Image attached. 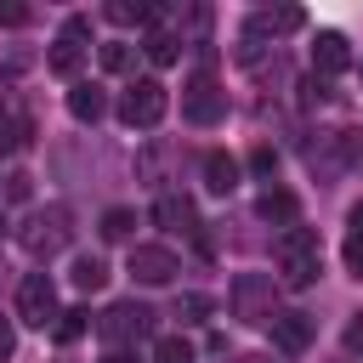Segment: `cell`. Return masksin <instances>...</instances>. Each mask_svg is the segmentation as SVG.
Wrapping results in <instances>:
<instances>
[{"label":"cell","mask_w":363,"mask_h":363,"mask_svg":"<svg viewBox=\"0 0 363 363\" xmlns=\"http://www.w3.org/2000/svg\"><path fill=\"white\" fill-rule=\"evenodd\" d=\"M318 272H323V244H318V233L312 227H284V238H278V278L289 284V289H306V284H318Z\"/></svg>","instance_id":"6da1fadb"},{"label":"cell","mask_w":363,"mask_h":363,"mask_svg":"<svg viewBox=\"0 0 363 363\" xmlns=\"http://www.w3.org/2000/svg\"><path fill=\"white\" fill-rule=\"evenodd\" d=\"M233 318H238V323H272V318H278L272 272H238V278H233Z\"/></svg>","instance_id":"7a4b0ae2"},{"label":"cell","mask_w":363,"mask_h":363,"mask_svg":"<svg viewBox=\"0 0 363 363\" xmlns=\"http://www.w3.org/2000/svg\"><path fill=\"white\" fill-rule=\"evenodd\" d=\"M164 108H170V91H164L159 79H136V85L119 96V119H125L130 130H153V125L164 119Z\"/></svg>","instance_id":"3957f363"},{"label":"cell","mask_w":363,"mask_h":363,"mask_svg":"<svg viewBox=\"0 0 363 363\" xmlns=\"http://www.w3.org/2000/svg\"><path fill=\"white\" fill-rule=\"evenodd\" d=\"M57 284L45 278V272H28L23 284H17V318L23 323H34V329H45V323H57Z\"/></svg>","instance_id":"277c9868"},{"label":"cell","mask_w":363,"mask_h":363,"mask_svg":"<svg viewBox=\"0 0 363 363\" xmlns=\"http://www.w3.org/2000/svg\"><path fill=\"white\" fill-rule=\"evenodd\" d=\"M221 113H227V91H221L210 74L187 79V91H182V119H187V125H216Z\"/></svg>","instance_id":"5b68a950"},{"label":"cell","mask_w":363,"mask_h":363,"mask_svg":"<svg viewBox=\"0 0 363 363\" xmlns=\"http://www.w3.org/2000/svg\"><path fill=\"white\" fill-rule=\"evenodd\" d=\"M147 329H153V306H142V301H113L102 312V340L108 346H125V340H136Z\"/></svg>","instance_id":"8992f818"},{"label":"cell","mask_w":363,"mask_h":363,"mask_svg":"<svg viewBox=\"0 0 363 363\" xmlns=\"http://www.w3.org/2000/svg\"><path fill=\"white\" fill-rule=\"evenodd\" d=\"M85 34H91V17H68L62 34H57V45H51V57H45V68L62 74V79H74L79 62H85Z\"/></svg>","instance_id":"52a82bcc"},{"label":"cell","mask_w":363,"mask_h":363,"mask_svg":"<svg viewBox=\"0 0 363 363\" xmlns=\"http://www.w3.org/2000/svg\"><path fill=\"white\" fill-rule=\"evenodd\" d=\"M176 272H182L176 250H164V244H136L130 250V278L136 284H170Z\"/></svg>","instance_id":"ba28073f"},{"label":"cell","mask_w":363,"mask_h":363,"mask_svg":"<svg viewBox=\"0 0 363 363\" xmlns=\"http://www.w3.org/2000/svg\"><path fill=\"white\" fill-rule=\"evenodd\" d=\"M267 329H272V346H278L284 357H301V352L312 346V329H318V318H312V312H295V306H289V312H278V318H272Z\"/></svg>","instance_id":"9c48e42d"},{"label":"cell","mask_w":363,"mask_h":363,"mask_svg":"<svg viewBox=\"0 0 363 363\" xmlns=\"http://www.w3.org/2000/svg\"><path fill=\"white\" fill-rule=\"evenodd\" d=\"M306 23V11L301 6H278V11H255L250 23H244V45H261L267 34H295Z\"/></svg>","instance_id":"30bf717a"},{"label":"cell","mask_w":363,"mask_h":363,"mask_svg":"<svg viewBox=\"0 0 363 363\" xmlns=\"http://www.w3.org/2000/svg\"><path fill=\"white\" fill-rule=\"evenodd\" d=\"M23 244H28L34 255H57V250L68 244V216H62V210L34 216V221H28V233H23Z\"/></svg>","instance_id":"8fae6325"},{"label":"cell","mask_w":363,"mask_h":363,"mask_svg":"<svg viewBox=\"0 0 363 363\" xmlns=\"http://www.w3.org/2000/svg\"><path fill=\"white\" fill-rule=\"evenodd\" d=\"M352 68V45H346V34H335V28H323L318 40H312V74H346Z\"/></svg>","instance_id":"7c38bea8"},{"label":"cell","mask_w":363,"mask_h":363,"mask_svg":"<svg viewBox=\"0 0 363 363\" xmlns=\"http://www.w3.org/2000/svg\"><path fill=\"white\" fill-rule=\"evenodd\" d=\"M153 221H159L164 233H193V238H199V210H193V199H182V193H159V199H153Z\"/></svg>","instance_id":"4fadbf2b"},{"label":"cell","mask_w":363,"mask_h":363,"mask_svg":"<svg viewBox=\"0 0 363 363\" xmlns=\"http://www.w3.org/2000/svg\"><path fill=\"white\" fill-rule=\"evenodd\" d=\"M28 136H34V119H28L23 108H6V102H0V153H23Z\"/></svg>","instance_id":"5bb4252c"},{"label":"cell","mask_w":363,"mask_h":363,"mask_svg":"<svg viewBox=\"0 0 363 363\" xmlns=\"http://www.w3.org/2000/svg\"><path fill=\"white\" fill-rule=\"evenodd\" d=\"M255 210H261V221H272V227H295V221H301V204H295V193H284V187H267Z\"/></svg>","instance_id":"9a60e30c"},{"label":"cell","mask_w":363,"mask_h":363,"mask_svg":"<svg viewBox=\"0 0 363 363\" xmlns=\"http://www.w3.org/2000/svg\"><path fill=\"white\" fill-rule=\"evenodd\" d=\"M68 113H74L79 125H96V119L108 113V96H102L96 85H85V79H79V85L68 91Z\"/></svg>","instance_id":"2e32d148"},{"label":"cell","mask_w":363,"mask_h":363,"mask_svg":"<svg viewBox=\"0 0 363 363\" xmlns=\"http://www.w3.org/2000/svg\"><path fill=\"white\" fill-rule=\"evenodd\" d=\"M204 187L210 193H233L238 187V159L233 153H204Z\"/></svg>","instance_id":"e0dca14e"},{"label":"cell","mask_w":363,"mask_h":363,"mask_svg":"<svg viewBox=\"0 0 363 363\" xmlns=\"http://www.w3.org/2000/svg\"><path fill=\"white\" fill-rule=\"evenodd\" d=\"M340 255H346V272L363 278V199L346 210V250H340Z\"/></svg>","instance_id":"ac0fdd59"},{"label":"cell","mask_w":363,"mask_h":363,"mask_svg":"<svg viewBox=\"0 0 363 363\" xmlns=\"http://www.w3.org/2000/svg\"><path fill=\"white\" fill-rule=\"evenodd\" d=\"M142 51H147V62H153V68H170V62L182 57V40H176V34H164V28H153V34L142 40Z\"/></svg>","instance_id":"d6986e66"},{"label":"cell","mask_w":363,"mask_h":363,"mask_svg":"<svg viewBox=\"0 0 363 363\" xmlns=\"http://www.w3.org/2000/svg\"><path fill=\"white\" fill-rule=\"evenodd\" d=\"M130 233H136V210H125V204L102 210V238H108V244H119V238H130Z\"/></svg>","instance_id":"ffe728a7"},{"label":"cell","mask_w":363,"mask_h":363,"mask_svg":"<svg viewBox=\"0 0 363 363\" xmlns=\"http://www.w3.org/2000/svg\"><path fill=\"white\" fill-rule=\"evenodd\" d=\"M335 153L340 170H363V130H335Z\"/></svg>","instance_id":"44dd1931"},{"label":"cell","mask_w":363,"mask_h":363,"mask_svg":"<svg viewBox=\"0 0 363 363\" xmlns=\"http://www.w3.org/2000/svg\"><path fill=\"white\" fill-rule=\"evenodd\" d=\"M74 284H79V289H102V284H108V267H102L96 255H74Z\"/></svg>","instance_id":"7402d4cb"},{"label":"cell","mask_w":363,"mask_h":363,"mask_svg":"<svg viewBox=\"0 0 363 363\" xmlns=\"http://www.w3.org/2000/svg\"><path fill=\"white\" fill-rule=\"evenodd\" d=\"M85 318H91L85 306H68V312H57V323H51V335H57V340L68 346V340H79V335H85Z\"/></svg>","instance_id":"603a6c76"},{"label":"cell","mask_w":363,"mask_h":363,"mask_svg":"<svg viewBox=\"0 0 363 363\" xmlns=\"http://www.w3.org/2000/svg\"><path fill=\"white\" fill-rule=\"evenodd\" d=\"M153 363H193V346L182 335H159L153 340Z\"/></svg>","instance_id":"cb8c5ba5"},{"label":"cell","mask_w":363,"mask_h":363,"mask_svg":"<svg viewBox=\"0 0 363 363\" xmlns=\"http://www.w3.org/2000/svg\"><path fill=\"white\" fill-rule=\"evenodd\" d=\"M96 57H102V68H108V74H125V68L136 62V45H125V40H108Z\"/></svg>","instance_id":"d4e9b609"},{"label":"cell","mask_w":363,"mask_h":363,"mask_svg":"<svg viewBox=\"0 0 363 363\" xmlns=\"http://www.w3.org/2000/svg\"><path fill=\"white\" fill-rule=\"evenodd\" d=\"M176 318H182V323H204V318H210V295H182V301H176Z\"/></svg>","instance_id":"484cf974"},{"label":"cell","mask_w":363,"mask_h":363,"mask_svg":"<svg viewBox=\"0 0 363 363\" xmlns=\"http://www.w3.org/2000/svg\"><path fill=\"white\" fill-rule=\"evenodd\" d=\"M28 17H34V11H28L23 0H0V28H23Z\"/></svg>","instance_id":"4316f807"},{"label":"cell","mask_w":363,"mask_h":363,"mask_svg":"<svg viewBox=\"0 0 363 363\" xmlns=\"http://www.w3.org/2000/svg\"><path fill=\"white\" fill-rule=\"evenodd\" d=\"M346 352H352V357H363V312L346 323Z\"/></svg>","instance_id":"83f0119b"},{"label":"cell","mask_w":363,"mask_h":363,"mask_svg":"<svg viewBox=\"0 0 363 363\" xmlns=\"http://www.w3.org/2000/svg\"><path fill=\"white\" fill-rule=\"evenodd\" d=\"M250 170H255V176H272V170H278V153H272V147H261V153L250 159Z\"/></svg>","instance_id":"f1b7e54d"},{"label":"cell","mask_w":363,"mask_h":363,"mask_svg":"<svg viewBox=\"0 0 363 363\" xmlns=\"http://www.w3.org/2000/svg\"><path fill=\"white\" fill-rule=\"evenodd\" d=\"M11 346H17V329L0 318V357H11Z\"/></svg>","instance_id":"f546056e"},{"label":"cell","mask_w":363,"mask_h":363,"mask_svg":"<svg viewBox=\"0 0 363 363\" xmlns=\"http://www.w3.org/2000/svg\"><path fill=\"white\" fill-rule=\"evenodd\" d=\"M102 363H136V357H130L125 346H108V352H102Z\"/></svg>","instance_id":"4dcf8cb0"},{"label":"cell","mask_w":363,"mask_h":363,"mask_svg":"<svg viewBox=\"0 0 363 363\" xmlns=\"http://www.w3.org/2000/svg\"><path fill=\"white\" fill-rule=\"evenodd\" d=\"M233 363H272V357H233Z\"/></svg>","instance_id":"1f68e13d"},{"label":"cell","mask_w":363,"mask_h":363,"mask_svg":"<svg viewBox=\"0 0 363 363\" xmlns=\"http://www.w3.org/2000/svg\"><path fill=\"white\" fill-rule=\"evenodd\" d=\"M0 238H6V216H0Z\"/></svg>","instance_id":"d6a6232c"}]
</instances>
